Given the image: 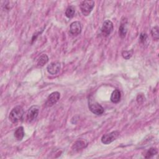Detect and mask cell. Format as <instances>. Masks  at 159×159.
Masks as SVG:
<instances>
[{
	"instance_id": "obj_6",
	"label": "cell",
	"mask_w": 159,
	"mask_h": 159,
	"mask_svg": "<svg viewBox=\"0 0 159 159\" xmlns=\"http://www.w3.org/2000/svg\"><path fill=\"white\" fill-rule=\"evenodd\" d=\"M114 29L113 23L110 21V20H106L105 21L101 27V33L104 37H108L110 35Z\"/></svg>"
},
{
	"instance_id": "obj_10",
	"label": "cell",
	"mask_w": 159,
	"mask_h": 159,
	"mask_svg": "<svg viewBox=\"0 0 159 159\" xmlns=\"http://www.w3.org/2000/svg\"><path fill=\"white\" fill-rule=\"evenodd\" d=\"M121 95L119 89H115L111 96V101L113 103H117L121 100Z\"/></svg>"
},
{
	"instance_id": "obj_5",
	"label": "cell",
	"mask_w": 159,
	"mask_h": 159,
	"mask_svg": "<svg viewBox=\"0 0 159 159\" xmlns=\"http://www.w3.org/2000/svg\"><path fill=\"white\" fill-rule=\"evenodd\" d=\"M39 113V107L38 106H33L29 109L27 113V121L31 123L37 117Z\"/></svg>"
},
{
	"instance_id": "obj_17",
	"label": "cell",
	"mask_w": 159,
	"mask_h": 159,
	"mask_svg": "<svg viewBox=\"0 0 159 159\" xmlns=\"http://www.w3.org/2000/svg\"><path fill=\"white\" fill-rule=\"evenodd\" d=\"M122 55H123V57L126 59V60H128L130 58L132 55H133V51L132 50H131V51H123V53H122Z\"/></svg>"
},
{
	"instance_id": "obj_2",
	"label": "cell",
	"mask_w": 159,
	"mask_h": 159,
	"mask_svg": "<svg viewBox=\"0 0 159 159\" xmlns=\"http://www.w3.org/2000/svg\"><path fill=\"white\" fill-rule=\"evenodd\" d=\"M88 108L89 110L96 115H101L104 111L103 106L93 99H89Z\"/></svg>"
},
{
	"instance_id": "obj_16",
	"label": "cell",
	"mask_w": 159,
	"mask_h": 159,
	"mask_svg": "<svg viewBox=\"0 0 159 159\" xmlns=\"http://www.w3.org/2000/svg\"><path fill=\"white\" fill-rule=\"evenodd\" d=\"M151 34L153 39L155 41H158L159 38V34H158V26L154 27L151 30Z\"/></svg>"
},
{
	"instance_id": "obj_3",
	"label": "cell",
	"mask_w": 159,
	"mask_h": 159,
	"mask_svg": "<svg viewBox=\"0 0 159 159\" xmlns=\"http://www.w3.org/2000/svg\"><path fill=\"white\" fill-rule=\"evenodd\" d=\"M95 6L94 1H83L80 4V9L85 16H88L92 13Z\"/></svg>"
},
{
	"instance_id": "obj_15",
	"label": "cell",
	"mask_w": 159,
	"mask_h": 159,
	"mask_svg": "<svg viewBox=\"0 0 159 159\" xmlns=\"http://www.w3.org/2000/svg\"><path fill=\"white\" fill-rule=\"evenodd\" d=\"M75 13V9L73 6H69L65 11V15L68 18H72Z\"/></svg>"
},
{
	"instance_id": "obj_9",
	"label": "cell",
	"mask_w": 159,
	"mask_h": 159,
	"mask_svg": "<svg viewBox=\"0 0 159 159\" xmlns=\"http://www.w3.org/2000/svg\"><path fill=\"white\" fill-rule=\"evenodd\" d=\"M61 64L58 62H52L50 65H48L47 67V72L52 75H57L60 70H61Z\"/></svg>"
},
{
	"instance_id": "obj_18",
	"label": "cell",
	"mask_w": 159,
	"mask_h": 159,
	"mask_svg": "<svg viewBox=\"0 0 159 159\" xmlns=\"http://www.w3.org/2000/svg\"><path fill=\"white\" fill-rule=\"evenodd\" d=\"M75 147V149H80L82 148H83L85 147V142L82 141H77L73 145Z\"/></svg>"
},
{
	"instance_id": "obj_1",
	"label": "cell",
	"mask_w": 159,
	"mask_h": 159,
	"mask_svg": "<svg viewBox=\"0 0 159 159\" xmlns=\"http://www.w3.org/2000/svg\"><path fill=\"white\" fill-rule=\"evenodd\" d=\"M24 113L23 108L20 106H17L10 112L9 115V120L13 123H17L23 119Z\"/></svg>"
},
{
	"instance_id": "obj_8",
	"label": "cell",
	"mask_w": 159,
	"mask_h": 159,
	"mask_svg": "<svg viewBox=\"0 0 159 159\" xmlns=\"http://www.w3.org/2000/svg\"><path fill=\"white\" fill-rule=\"evenodd\" d=\"M82 24L79 21H75L72 23L70 27V34L73 36H77L80 34L82 32Z\"/></svg>"
},
{
	"instance_id": "obj_7",
	"label": "cell",
	"mask_w": 159,
	"mask_h": 159,
	"mask_svg": "<svg viewBox=\"0 0 159 159\" xmlns=\"http://www.w3.org/2000/svg\"><path fill=\"white\" fill-rule=\"evenodd\" d=\"M61 98V94L58 92H55L50 95L47 98V100L45 103L46 107H51L57 103V101Z\"/></svg>"
},
{
	"instance_id": "obj_19",
	"label": "cell",
	"mask_w": 159,
	"mask_h": 159,
	"mask_svg": "<svg viewBox=\"0 0 159 159\" xmlns=\"http://www.w3.org/2000/svg\"><path fill=\"white\" fill-rule=\"evenodd\" d=\"M147 39V35L144 33H142L140 35V37H139V40H140V42L141 43H144L146 41Z\"/></svg>"
},
{
	"instance_id": "obj_11",
	"label": "cell",
	"mask_w": 159,
	"mask_h": 159,
	"mask_svg": "<svg viewBox=\"0 0 159 159\" xmlns=\"http://www.w3.org/2000/svg\"><path fill=\"white\" fill-rule=\"evenodd\" d=\"M127 32V22L123 21L121 24L120 27L119 28V34L121 38H124Z\"/></svg>"
},
{
	"instance_id": "obj_12",
	"label": "cell",
	"mask_w": 159,
	"mask_h": 159,
	"mask_svg": "<svg viewBox=\"0 0 159 159\" xmlns=\"http://www.w3.org/2000/svg\"><path fill=\"white\" fill-rule=\"evenodd\" d=\"M24 136L23 127H19L14 132V137L17 141H21Z\"/></svg>"
},
{
	"instance_id": "obj_4",
	"label": "cell",
	"mask_w": 159,
	"mask_h": 159,
	"mask_svg": "<svg viewBox=\"0 0 159 159\" xmlns=\"http://www.w3.org/2000/svg\"><path fill=\"white\" fill-rule=\"evenodd\" d=\"M119 136V131H113L112 132H110L109 134H104L101 137V142L103 144L108 145L111 144L115 140H116L117 138Z\"/></svg>"
},
{
	"instance_id": "obj_13",
	"label": "cell",
	"mask_w": 159,
	"mask_h": 159,
	"mask_svg": "<svg viewBox=\"0 0 159 159\" xmlns=\"http://www.w3.org/2000/svg\"><path fill=\"white\" fill-rule=\"evenodd\" d=\"M158 153V151H157V148H149L148 151H147L144 154H143L144 157L145 158H152V157H154V155H157Z\"/></svg>"
},
{
	"instance_id": "obj_14",
	"label": "cell",
	"mask_w": 159,
	"mask_h": 159,
	"mask_svg": "<svg viewBox=\"0 0 159 159\" xmlns=\"http://www.w3.org/2000/svg\"><path fill=\"white\" fill-rule=\"evenodd\" d=\"M48 56L46 54H43L39 58L37 62V65L38 67H42L45 64H46L48 62Z\"/></svg>"
}]
</instances>
